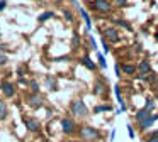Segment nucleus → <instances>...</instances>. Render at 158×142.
Here are the masks:
<instances>
[{
  "instance_id": "nucleus-30",
  "label": "nucleus",
  "mask_w": 158,
  "mask_h": 142,
  "mask_svg": "<svg viewBox=\"0 0 158 142\" xmlns=\"http://www.w3.org/2000/svg\"><path fill=\"white\" fill-rule=\"evenodd\" d=\"M126 2H127V0H116V3H117V5H121V7L126 5Z\"/></svg>"
},
{
  "instance_id": "nucleus-9",
  "label": "nucleus",
  "mask_w": 158,
  "mask_h": 142,
  "mask_svg": "<svg viewBox=\"0 0 158 142\" xmlns=\"http://www.w3.org/2000/svg\"><path fill=\"white\" fill-rule=\"evenodd\" d=\"M155 120H158V115H148L144 120L139 122V128H143V130H144V128H150L151 125H153Z\"/></svg>"
},
{
  "instance_id": "nucleus-32",
  "label": "nucleus",
  "mask_w": 158,
  "mask_h": 142,
  "mask_svg": "<svg viewBox=\"0 0 158 142\" xmlns=\"http://www.w3.org/2000/svg\"><path fill=\"white\" fill-rule=\"evenodd\" d=\"M155 88H156V90H158V81H156V85H155Z\"/></svg>"
},
{
  "instance_id": "nucleus-22",
  "label": "nucleus",
  "mask_w": 158,
  "mask_h": 142,
  "mask_svg": "<svg viewBox=\"0 0 158 142\" xmlns=\"http://www.w3.org/2000/svg\"><path fill=\"white\" fill-rule=\"evenodd\" d=\"M80 14H82V15H83V19H85L87 29H90V19H89V15H87V12H85V10H80Z\"/></svg>"
},
{
  "instance_id": "nucleus-35",
  "label": "nucleus",
  "mask_w": 158,
  "mask_h": 142,
  "mask_svg": "<svg viewBox=\"0 0 158 142\" xmlns=\"http://www.w3.org/2000/svg\"><path fill=\"white\" fill-rule=\"evenodd\" d=\"M156 100H158V95H156Z\"/></svg>"
},
{
  "instance_id": "nucleus-21",
  "label": "nucleus",
  "mask_w": 158,
  "mask_h": 142,
  "mask_svg": "<svg viewBox=\"0 0 158 142\" xmlns=\"http://www.w3.org/2000/svg\"><path fill=\"white\" fill-rule=\"evenodd\" d=\"M31 90H32V93H39V85H38V81H31Z\"/></svg>"
},
{
  "instance_id": "nucleus-3",
  "label": "nucleus",
  "mask_w": 158,
  "mask_h": 142,
  "mask_svg": "<svg viewBox=\"0 0 158 142\" xmlns=\"http://www.w3.org/2000/svg\"><path fill=\"white\" fill-rule=\"evenodd\" d=\"M22 122H24V125H26V128H27L29 132H39L41 130V124H39L36 118H31V117H22Z\"/></svg>"
},
{
  "instance_id": "nucleus-6",
  "label": "nucleus",
  "mask_w": 158,
  "mask_h": 142,
  "mask_svg": "<svg viewBox=\"0 0 158 142\" xmlns=\"http://www.w3.org/2000/svg\"><path fill=\"white\" fill-rule=\"evenodd\" d=\"M92 9L99 10V12H104V14H107V12L110 10V3L107 2V0H95V2L92 3Z\"/></svg>"
},
{
  "instance_id": "nucleus-5",
  "label": "nucleus",
  "mask_w": 158,
  "mask_h": 142,
  "mask_svg": "<svg viewBox=\"0 0 158 142\" xmlns=\"http://www.w3.org/2000/svg\"><path fill=\"white\" fill-rule=\"evenodd\" d=\"M0 90H2V93H4L5 97H14V93H15L14 85H12L10 81H7V80H4L2 83H0Z\"/></svg>"
},
{
  "instance_id": "nucleus-8",
  "label": "nucleus",
  "mask_w": 158,
  "mask_h": 142,
  "mask_svg": "<svg viewBox=\"0 0 158 142\" xmlns=\"http://www.w3.org/2000/svg\"><path fill=\"white\" fill-rule=\"evenodd\" d=\"M104 36H106L109 41H112V42H117V41L121 39L119 32H117L116 29H112V27H109V29H106V30H104Z\"/></svg>"
},
{
  "instance_id": "nucleus-2",
  "label": "nucleus",
  "mask_w": 158,
  "mask_h": 142,
  "mask_svg": "<svg viewBox=\"0 0 158 142\" xmlns=\"http://www.w3.org/2000/svg\"><path fill=\"white\" fill-rule=\"evenodd\" d=\"M80 137L83 139V140H94V139H99L100 134L97 128L94 127H82L80 128Z\"/></svg>"
},
{
  "instance_id": "nucleus-4",
  "label": "nucleus",
  "mask_w": 158,
  "mask_h": 142,
  "mask_svg": "<svg viewBox=\"0 0 158 142\" xmlns=\"http://www.w3.org/2000/svg\"><path fill=\"white\" fill-rule=\"evenodd\" d=\"M27 105L31 108H41L43 107V97L39 93H32L27 97Z\"/></svg>"
},
{
  "instance_id": "nucleus-27",
  "label": "nucleus",
  "mask_w": 158,
  "mask_h": 142,
  "mask_svg": "<svg viewBox=\"0 0 158 142\" xmlns=\"http://www.w3.org/2000/svg\"><path fill=\"white\" fill-rule=\"evenodd\" d=\"M5 5H7V2H5V0H0V12L5 9Z\"/></svg>"
},
{
  "instance_id": "nucleus-26",
  "label": "nucleus",
  "mask_w": 158,
  "mask_h": 142,
  "mask_svg": "<svg viewBox=\"0 0 158 142\" xmlns=\"http://www.w3.org/2000/svg\"><path fill=\"white\" fill-rule=\"evenodd\" d=\"M141 78H144L146 81H153L155 80V73H150V76H141Z\"/></svg>"
},
{
  "instance_id": "nucleus-13",
  "label": "nucleus",
  "mask_w": 158,
  "mask_h": 142,
  "mask_svg": "<svg viewBox=\"0 0 158 142\" xmlns=\"http://www.w3.org/2000/svg\"><path fill=\"white\" fill-rule=\"evenodd\" d=\"M148 115H150V113H148V110H146V108H143V110H139V112L136 113V120H138V122H141V120H144V118H146Z\"/></svg>"
},
{
  "instance_id": "nucleus-33",
  "label": "nucleus",
  "mask_w": 158,
  "mask_h": 142,
  "mask_svg": "<svg viewBox=\"0 0 158 142\" xmlns=\"http://www.w3.org/2000/svg\"><path fill=\"white\" fill-rule=\"evenodd\" d=\"M155 37H156V41H158V32H156V36H155Z\"/></svg>"
},
{
  "instance_id": "nucleus-25",
  "label": "nucleus",
  "mask_w": 158,
  "mask_h": 142,
  "mask_svg": "<svg viewBox=\"0 0 158 142\" xmlns=\"http://www.w3.org/2000/svg\"><path fill=\"white\" fill-rule=\"evenodd\" d=\"M5 63H7V56L4 53H0V66H4Z\"/></svg>"
},
{
  "instance_id": "nucleus-17",
  "label": "nucleus",
  "mask_w": 158,
  "mask_h": 142,
  "mask_svg": "<svg viewBox=\"0 0 158 142\" xmlns=\"http://www.w3.org/2000/svg\"><path fill=\"white\" fill-rule=\"evenodd\" d=\"M146 142H158V134H155V132H151V134L146 137Z\"/></svg>"
},
{
  "instance_id": "nucleus-19",
  "label": "nucleus",
  "mask_w": 158,
  "mask_h": 142,
  "mask_svg": "<svg viewBox=\"0 0 158 142\" xmlns=\"http://www.w3.org/2000/svg\"><path fill=\"white\" fill-rule=\"evenodd\" d=\"M144 108H146L148 112L155 108V103H153V100H151V98H148V100H146V103H144Z\"/></svg>"
},
{
  "instance_id": "nucleus-12",
  "label": "nucleus",
  "mask_w": 158,
  "mask_h": 142,
  "mask_svg": "<svg viewBox=\"0 0 158 142\" xmlns=\"http://www.w3.org/2000/svg\"><path fill=\"white\" fill-rule=\"evenodd\" d=\"M82 63H83V66H87V68H89V69H95V63H94V61L90 59L89 56H83Z\"/></svg>"
},
{
  "instance_id": "nucleus-20",
  "label": "nucleus",
  "mask_w": 158,
  "mask_h": 142,
  "mask_svg": "<svg viewBox=\"0 0 158 142\" xmlns=\"http://www.w3.org/2000/svg\"><path fill=\"white\" fill-rule=\"evenodd\" d=\"M107 110H110V107L109 105H100V107H95V113H99V112H107Z\"/></svg>"
},
{
  "instance_id": "nucleus-31",
  "label": "nucleus",
  "mask_w": 158,
  "mask_h": 142,
  "mask_svg": "<svg viewBox=\"0 0 158 142\" xmlns=\"http://www.w3.org/2000/svg\"><path fill=\"white\" fill-rule=\"evenodd\" d=\"M66 142H83V140H66Z\"/></svg>"
},
{
  "instance_id": "nucleus-16",
  "label": "nucleus",
  "mask_w": 158,
  "mask_h": 142,
  "mask_svg": "<svg viewBox=\"0 0 158 142\" xmlns=\"http://www.w3.org/2000/svg\"><path fill=\"white\" fill-rule=\"evenodd\" d=\"M51 17H55V14H53V12H44L41 17H39V22H44V20L51 19Z\"/></svg>"
},
{
  "instance_id": "nucleus-23",
  "label": "nucleus",
  "mask_w": 158,
  "mask_h": 142,
  "mask_svg": "<svg viewBox=\"0 0 158 142\" xmlns=\"http://www.w3.org/2000/svg\"><path fill=\"white\" fill-rule=\"evenodd\" d=\"M116 24L117 26H123V27H126V29H131V26L126 22V20H121V19H116Z\"/></svg>"
},
{
  "instance_id": "nucleus-28",
  "label": "nucleus",
  "mask_w": 158,
  "mask_h": 142,
  "mask_svg": "<svg viewBox=\"0 0 158 142\" xmlns=\"http://www.w3.org/2000/svg\"><path fill=\"white\" fill-rule=\"evenodd\" d=\"M127 134H129V137H131V139L134 137V134H133V128H131V125H127Z\"/></svg>"
},
{
  "instance_id": "nucleus-34",
  "label": "nucleus",
  "mask_w": 158,
  "mask_h": 142,
  "mask_svg": "<svg viewBox=\"0 0 158 142\" xmlns=\"http://www.w3.org/2000/svg\"><path fill=\"white\" fill-rule=\"evenodd\" d=\"M155 134H158V128H156V130H155Z\"/></svg>"
},
{
  "instance_id": "nucleus-11",
  "label": "nucleus",
  "mask_w": 158,
  "mask_h": 142,
  "mask_svg": "<svg viewBox=\"0 0 158 142\" xmlns=\"http://www.w3.org/2000/svg\"><path fill=\"white\" fill-rule=\"evenodd\" d=\"M138 69L141 71V73H148V71H150V61L148 59H143L139 63V66H138Z\"/></svg>"
},
{
  "instance_id": "nucleus-7",
  "label": "nucleus",
  "mask_w": 158,
  "mask_h": 142,
  "mask_svg": "<svg viewBox=\"0 0 158 142\" xmlns=\"http://www.w3.org/2000/svg\"><path fill=\"white\" fill-rule=\"evenodd\" d=\"M61 128H63L65 134H73L75 128H77V125H75V122H73L72 118H63L61 120Z\"/></svg>"
},
{
  "instance_id": "nucleus-24",
  "label": "nucleus",
  "mask_w": 158,
  "mask_h": 142,
  "mask_svg": "<svg viewBox=\"0 0 158 142\" xmlns=\"http://www.w3.org/2000/svg\"><path fill=\"white\" fill-rule=\"evenodd\" d=\"M63 14H65V19L68 20V22H72V20H73V15H72V12H70V10H65Z\"/></svg>"
},
{
  "instance_id": "nucleus-10",
  "label": "nucleus",
  "mask_w": 158,
  "mask_h": 142,
  "mask_svg": "<svg viewBox=\"0 0 158 142\" xmlns=\"http://www.w3.org/2000/svg\"><path fill=\"white\" fill-rule=\"evenodd\" d=\"M9 115V108H7V103L4 100H0V120H4L5 117Z\"/></svg>"
},
{
  "instance_id": "nucleus-15",
  "label": "nucleus",
  "mask_w": 158,
  "mask_h": 142,
  "mask_svg": "<svg viewBox=\"0 0 158 142\" xmlns=\"http://www.w3.org/2000/svg\"><path fill=\"white\" fill-rule=\"evenodd\" d=\"M123 71H124V73H127V74H133L134 71H136V68H134L133 64H124V66H123Z\"/></svg>"
},
{
  "instance_id": "nucleus-18",
  "label": "nucleus",
  "mask_w": 158,
  "mask_h": 142,
  "mask_svg": "<svg viewBox=\"0 0 158 142\" xmlns=\"http://www.w3.org/2000/svg\"><path fill=\"white\" fill-rule=\"evenodd\" d=\"M78 42H80V36H78V34H75V36H73V41H72V47H73V49L78 47Z\"/></svg>"
},
{
  "instance_id": "nucleus-1",
  "label": "nucleus",
  "mask_w": 158,
  "mask_h": 142,
  "mask_svg": "<svg viewBox=\"0 0 158 142\" xmlns=\"http://www.w3.org/2000/svg\"><path fill=\"white\" fill-rule=\"evenodd\" d=\"M70 110H72V113L78 118H83V117L89 115V108H87V105L83 103L82 100H73L72 105H70Z\"/></svg>"
},
{
  "instance_id": "nucleus-14",
  "label": "nucleus",
  "mask_w": 158,
  "mask_h": 142,
  "mask_svg": "<svg viewBox=\"0 0 158 142\" xmlns=\"http://www.w3.org/2000/svg\"><path fill=\"white\" fill-rule=\"evenodd\" d=\"M94 93H95V95H102L104 93V83H102V81H97V83H95Z\"/></svg>"
},
{
  "instance_id": "nucleus-29",
  "label": "nucleus",
  "mask_w": 158,
  "mask_h": 142,
  "mask_svg": "<svg viewBox=\"0 0 158 142\" xmlns=\"http://www.w3.org/2000/svg\"><path fill=\"white\" fill-rule=\"evenodd\" d=\"M99 61H100V66L106 68V61H104V56H99Z\"/></svg>"
}]
</instances>
